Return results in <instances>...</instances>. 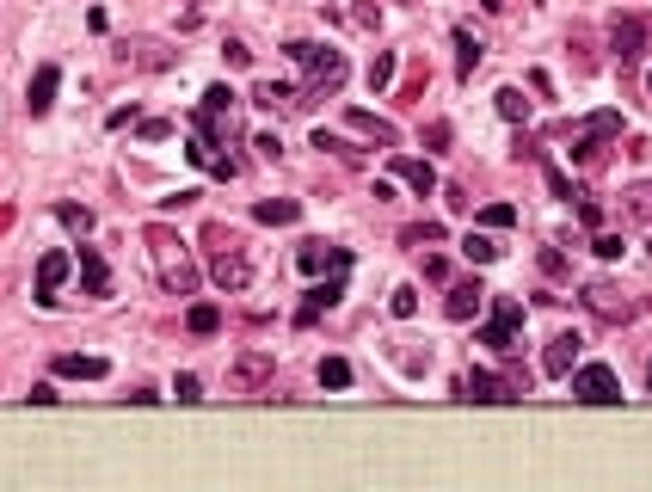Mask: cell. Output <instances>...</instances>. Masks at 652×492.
<instances>
[{
	"mask_svg": "<svg viewBox=\"0 0 652 492\" xmlns=\"http://www.w3.org/2000/svg\"><path fill=\"white\" fill-rule=\"evenodd\" d=\"M499 117H505V123H523V117H529V99H523V87H499Z\"/></svg>",
	"mask_w": 652,
	"mask_h": 492,
	"instance_id": "484cf974",
	"label": "cell"
},
{
	"mask_svg": "<svg viewBox=\"0 0 652 492\" xmlns=\"http://www.w3.org/2000/svg\"><path fill=\"white\" fill-rule=\"evenodd\" d=\"M481 302H486V289H481L474 278H462V283H449L444 314H449V320H474V314H481Z\"/></svg>",
	"mask_w": 652,
	"mask_h": 492,
	"instance_id": "4fadbf2b",
	"label": "cell"
},
{
	"mask_svg": "<svg viewBox=\"0 0 652 492\" xmlns=\"http://www.w3.org/2000/svg\"><path fill=\"white\" fill-rule=\"evenodd\" d=\"M344 265H351V252H344V246H326V241L302 246V271H308V278H320V271H344Z\"/></svg>",
	"mask_w": 652,
	"mask_h": 492,
	"instance_id": "5bb4252c",
	"label": "cell"
},
{
	"mask_svg": "<svg viewBox=\"0 0 652 492\" xmlns=\"http://www.w3.org/2000/svg\"><path fill=\"white\" fill-rule=\"evenodd\" d=\"M271 376H277V357L271 351H241V357H234V369H228V387H234V394H259Z\"/></svg>",
	"mask_w": 652,
	"mask_h": 492,
	"instance_id": "5b68a950",
	"label": "cell"
},
{
	"mask_svg": "<svg viewBox=\"0 0 652 492\" xmlns=\"http://www.w3.org/2000/svg\"><path fill=\"white\" fill-rule=\"evenodd\" d=\"M253 105L259 111H289L296 105V93H289L283 80H259V87H253Z\"/></svg>",
	"mask_w": 652,
	"mask_h": 492,
	"instance_id": "603a6c76",
	"label": "cell"
},
{
	"mask_svg": "<svg viewBox=\"0 0 652 492\" xmlns=\"http://www.w3.org/2000/svg\"><path fill=\"white\" fill-rule=\"evenodd\" d=\"M222 56H228V68H246V62H253V50H246L241 37H228V43H222Z\"/></svg>",
	"mask_w": 652,
	"mask_h": 492,
	"instance_id": "e575fe53",
	"label": "cell"
},
{
	"mask_svg": "<svg viewBox=\"0 0 652 492\" xmlns=\"http://www.w3.org/2000/svg\"><path fill=\"white\" fill-rule=\"evenodd\" d=\"M628 215H634V222H652V185H634V191H628Z\"/></svg>",
	"mask_w": 652,
	"mask_h": 492,
	"instance_id": "1f68e13d",
	"label": "cell"
},
{
	"mask_svg": "<svg viewBox=\"0 0 652 492\" xmlns=\"http://www.w3.org/2000/svg\"><path fill=\"white\" fill-rule=\"evenodd\" d=\"M425 141H431V148H449V123H444V117H437V123L425 130Z\"/></svg>",
	"mask_w": 652,
	"mask_h": 492,
	"instance_id": "ab89813d",
	"label": "cell"
},
{
	"mask_svg": "<svg viewBox=\"0 0 652 492\" xmlns=\"http://www.w3.org/2000/svg\"><path fill=\"white\" fill-rule=\"evenodd\" d=\"M172 394L191 406V400H204V382H197V376H179V382H172Z\"/></svg>",
	"mask_w": 652,
	"mask_h": 492,
	"instance_id": "d590c367",
	"label": "cell"
},
{
	"mask_svg": "<svg viewBox=\"0 0 652 492\" xmlns=\"http://www.w3.org/2000/svg\"><path fill=\"white\" fill-rule=\"evenodd\" d=\"M394 87V50H376V62H370V93H388Z\"/></svg>",
	"mask_w": 652,
	"mask_h": 492,
	"instance_id": "f1b7e54d",
	"label": "cell"
},
{
	"mask_svg": "<svg viewBox=\"0 0 652 492\" xmlns=\"http://www.w3.org/2000/svg\"><path fill=\"white\" fill-rule=\"evenodd\" d=\"M209 278L222 283V289H246V278H253V265H246L241 241H228L222 252H216V265H209Z\"/></svg>",
	"mask_w": 652,
	"mask_h": 492,
	"instance_id": "ba28073f",
	"label": "cell"
},
{
	"mask_svg": "<svg viewBox=\"0 0 652 492\" xmlns=\"http://www.w3.org/2000/svg\"><path fill=\"white\" fill-rule=\"evenodd\" d=\"M394 178L412 185L418 197H431V191H437V167H431V160H407V154H400V160H394Z\"/></svg>",
	"mask_w": 652,
	"mask_h": 492,
	"instance_id": "e0dca14e",
	"label": "cell"
},
{
	"mask_svg": "<svg viewBox=\"0 0 652 492\" xmlns=\"http://www.w3.org/2000/svg\"><path fill=\"white\" fill-rule=\"evenodd\" d=\"M56 222H62L69 234H93V210H87V204H56Z\"/></svg>",
	"mask_w": 652,
	"mask_h": 492,
	"instance_id": "4316f807",
	"label": "cell"
},
{
	"mask_svg": "<svg viewBox=\"0 0 652 492\" xmlns=\"http://www.w3.org/2000/svg\"><path fill=\"white\" fill-rule=\"evenodd\" d=\"M517 333H523V302H517V296H492V320L481 326V345L517 351Z\"/></svg>",
	"mask_w": 652,
	"mask_h": 492,
	"instance_id": "277c9868",
	"label": "cell"
},
{
	"mask_svg": "<svg viewBox=\"0 0 652 492\" xmlns=\"http://www.w3.org/2000/svg\"><path fill=\"white\" fill-rule=\"evenodd\" d=\"M573 400H584V406H616L621 400V376L610 369V363H573Z\"/></svg>",
	"mask_w": 652,
	"mask_h": 492,
	"instance_id": "3957f363",
	"label": "cell"
},
{
	"mask_svg": "<svg viewBox=\"0 0 652 492\" xmlns=\"http://www.w3.org/2000/svg\"><path fill=\"white\" fill-rule=\"evenodd\" d=\"M283 56L308 68V93H339L344 74H351V68H344V56L333 50V43H308V37H296V43H283Z\"/></svg>",
	"mask_w": 652,
	"mask_h": 492,
	"instance_id": "7a4b0ae2",
	"label": "cell"
},
{
	"mask_svg": "<svg viewBox=\"0 0 652 492\" xmlns=\"http://www.w3.org/2000/svg\"><path fill=\"white\" fill-rule=\"evenodd\" d=\"M344 123H351L357 136H376L381 148H394V141H400V130H394L388 117H376V111H363V105H351V111H344Z\"/></svg>",
	"mask_w": 652,
	"mask_h": 492,
	"instance_id": "9a60e30c",
	"label": "cell"
},
{
	"mask_svg": "<svg viewBox=\"0 0 652 492\" xmlns=\"http://www.w3.org/2000/svg\"><path fill=\"white\" fill-rule=\"evenodd\" d=\"M542 178H548V191H554V197H566V204H573V197H579V191H573V178L560 173V167H554V160H542Z\"/></svg>",
	"mask_w": 652,
	"mask_h": 492,
	"instance_id": "4dcf8cb0",
	"label": "cell"
},
{
	"mask_svg": "<svg viewBox=\"0 0 652 492\" xmlns=\"http://www.w3.org/2000/svg\"><path fill=\"white\" fill-rule=\"evenodd\" d=\"M462 252H468L474 265H492V259H499V241H492V228H468V241H462Z\"/></svg>",
	"mask_w": 652,
	"mask_h": 492,
	"instance_id": "d4e9b609",
	"label": "cell"
},
{
	"mask_svg": "<svg viewBox=\"0 0 652 492\" xmlns=\"http://www.w3.org/2000/svg\"><path fill=\"white\" fill-rule=\"evenodd\" d=\"M647 93H652V74H647Z\"/></svg>",
	"mask_w": 652,
	"mask_h": 492,
	"instance_id": "b9f144b4",
	"label": "cell"
},
{
	"mask_svg": "<svg viewBox=\"0 0 652 492\" xmlns=\"http://www.w3.org/2000/svg\"><path fill=\"white\" fill-rule=\"evenodd\" d=\"M388 314H394V320H412V314H418V289H412V283H400V289L388 296Z\"/></svg>",
	"mask_w": 652,
	"mask_h": 492,
	"instance_id": "f546056e",
	"label": "cell"
},
{
	"mask_svg": "<svg viewBox=\"0 0 652 492\" xmlns=\"http://www.w3.org/2000/svg\"><path fill=\"white\" fill-rule=\"evenodd\" d=\"M579 333H554L548 351H542V376H573V363H579Z\"/></svg>",
	"mask_w": 652,
	"mask_h": 492,
	"instance_id": "9c48e42d",
	"label": "cell"
},
{
	"mask_svg": "<svg viewBox=\"0 0 652 492\" xmlns=\"http://www.w3.org/2000/svg\"><path fill=\"white\" fill-rule=\"evenodd\" d=\"M640 37H647L640 19H616V25H610V50H616V62H634V56H640Z\"/></svg>",
	"mask_w": 652,
	"mask_h": 492,
	"instance_id": "ac0fdd59",
	"label": "cell"
},
{
	"mask_svg": "<svg viewBox=\"0 0 652 492\" xmlns=\"http://www.w3.org/2000/svg\"><path fill=\"white\" fill-rule=\"evenodd\" d=\"M314 376H320V387H351V363H344V357H320Z\"/></svg>",
	"mask_w": 652,
	"mask_h": 492,
	"instance_id": "83f0119b",
	"label": "cell"
},
{
	"mask_svg": "<svg viewBox=\"0 0 652 492\" xmlns=\"http://www.w3.org/2000/svg\"><path fill=\"white\" fill-rule=\"evenodd\" d=\"M56 87H62V68H56V62H43V68L32 74V87H25V111L43 117V111L56 105Z\"/></svg>",
	"mask_w": 652,
	"mask_h": 492,
	"instance_id": "30bf717a",
	"label": "cell"
},
{
	"mask_svg": "<svg viewBox=\"0 0 652 492\" xmlns=\"http://www.w3.org/2000/svg\"><path fill=\"white\" fill-rule=\"evenodd\" d=\"M523 387L505 382V376H492V369H468L462 376V400H481V406H499V400H517Z\"/></svg>",
	"mask_w": 652,
	"mask_h": 492,
	"instance_id": "8992f818",
	"label": "cell"
},
{
	"mask_svg": "<svg viewBox=\"0 0 652 492\" xmlns=\"http://www.w3.org/2000/svg\"><path fill=\"white\" fill-rule=\"evenodd\" d=\"M74 265H80V283H87V296H111V271H105L99 246H80V252H74Z\"/></svg>",
	"mask_w": 652,
	"mask_h": 492,
	"instance_id": "2e32d148",
	"label": "cell"
},
{
	"mask_svg": "<svg viewBox=\"0 0 652 492\" xmlns=\"http://www.w3.org/2000/svg\"><path fill=\"white\" fill-rule=\"evenodd\" d=\"M69 252H43V259H37V302H43V308H50V302H56V289H62V278H69Z\"/></svg>",
	"mask_w": 652,
	"mask_h": 492,
	"instance_id": "7c38bea8",
	"label": "cell"
},
{
	"mask_svg": "<svg viewBox=\"0 0 652 492\" xmlns=\"http://www.w3.org/2000/svg\"><path fill=\"white\" fill-rule=\"evenodd\" d=\"M573 136L591 141V148H597V141H610V136H621V111H597V117H584Z\"/></svg>",
	"mask_w": 652,
	"mask_h": 492,
	"instance_id": "ffe728a7",
	"label": "cell"
},
{
	"mask_svg": "<svg viewBox=\"0 0 652 492\" xmlns=\"http://www.w3.org/2000/svg\"><path fill=\"white\" fill-rule=\"evenodd\" d=\"M400 241L407 246H431V241H444V228H437V222H418V228H407Z\"/></svg>",
	"mask_w": 652,
	"mask_h": 492,
	"instance_id": "836d02e7",
	"label": "cell"
},
{
	"mask_svg": "<svg viewBox=\"0 0 652 492\" xmlns=\"http://www.w3.org/2000/svg\"><path fill=\"white\" fill-rule=\"evenodd\" d=\"M339 296H344V271H333L326 283H314L308 296H302V308H296V326H314V320L326 314V308H333Z\"/></svg>",
	"mask_w": 652,
	"mask_h": 492,
	"instance_id": "52a82bcc",
	"label": "cell"
},
{
	"mask_svg": "<svg viewBox=\"0 0 652 492\" xmlns=\"http://www.w3.org/2000/svg\"><path fill=\"white\" fill-rule=\"evenodd\" d=\"M161 136H172V123L167 117H148V123H142V141H161Z\"/></svg>",
	"mask_w": 652,
	"mask_h": 492,
	"instance_id": "f35d334b",
	"label": "cell"
},
{
	"mask_svg": "<svg viewBox=\"0 0 652 492\" xmlns=\"http://www.w3.org/2000/svg\"><path fill=\"white\" fill-rule=\"evenodd\" d=\"M591 252H597V259H621V234H597Z\"/></svg>",
	"mask_w": 652,
	"mask_h": 492,
	"instance_id": "8d00e7d4",
	"label": "cell"
},
{
	"mask_svg": "<svg viewBox=\"0 0 652 492\" xmlns=\"http://www.w3.org/2000/svg\"><path fill=\"white\" fill-rule=\"evenodd\" d=\"M481 6H486V13H505V6H511V0H481Z\"/></svg>",
	"mask_w": 652,
	"mask_h": 492,
	"instance_id": "60d3db41",
	"label": "cell"
},
{
	"mask_svg": "<svg viewBox=\"0 0 652 492\" xmlns=\"http://www.w3.org/2000/svg\"><path fill=\"white\" fill-rule=\"evenodd\" d=\"M584 308H591L597 320H610V326H616V320H628V302H621L616 283H584Z\"/></svg>",
	"mask_w": 652,
	"mask_h": 492,
	"instance_id": "8fae6325",
	"label": "cell"
},
{
	"mask_svg": "<svg viewBox=\"0 0 652 492\" xmlns=\"http://www.w3.org/2000/svg\"><path fill=\"white\" fill-rule=\"evenodd\" d=\"M185 326H191L197 339H216V333H222V308H216V302H191V308H185Z\"/></svg>",
	"mask_w": 652,
	"mask_h": 492,
	"instance_id": "7402d4cb",
	"label": "cell"
},
{
	"mask_svg": "<svg viewBox=\"0 0 652 492\" xmlns=\"http://www.w3.org/2000/svg\"><path fill=\"white\" fill-rule=\"evenodd\" d=\"M481 56H486V43H481V37H474V32H455V74H462V80H474Z\"/></svg>",
	"mask_w": 652,
	"mask_h": 492,
	"instance_id": "44dd1931",
	"label": "cell"
},
{
	"mask_svg": "<svg viewBox=\"0 0 652 492\" xmlns=\"http://www.w3.org/2000/svg\"><path fill=\"white\" fill-rule=\"evenodd\" d=\"M573 210H579V222H584V228H597V222H603V210H597V204H591L584 191H579V204H573Z\"/></svg>",
	"mask_w": 652,
	"mask_h": 492,
	"instance_id": "74e56055",
	"label": "cell"
},
{
	"mask_svg": "<svg viewBox=\"0 0 652 492\" xmlns=\"http://www.w3.org/2000/svg\"><path fill=\"white\" fill-rule=\"evenodd\" d=\"M511 222H517L511 204H486V210H481V228H511Z\"/></svg>",
	"mask_w": 652,
	"mask_h": 492,
	"instance_id": "d6a6232c",
	"label": "cell"
},
{
	"mask_svg": "<svg viewBox=\"0 0 652 492\" xmlns=\"http://www.w3.org/2000/svg\"><path fill=\"white\" fill-rule=\"evenodd\" d=\"M148 259H154V278L167 283L172 296H191V289H197V265H191L185 241H172L167 228H148Z\"/></svg>",
	"mask_w": 652,
	"mask_h": 492,
	"instance_id": "6da1fadb",
	"label": "cell"
},
{
	"mask_svg": "<svg viewBox=\"0 0 652 492\" xmlns=\"http://www.w3.org/2000/svg\"><path fill=\"white\" fill-rule=\"evenodd\" d=\"M56 376H80V382H99V376H111V363H105V357L62 351V357H56Z\"/></svg>",
	"mask_w": 652,
	"mask_h": 492,
	"instance_id": "d6986e66",
	"label": "cell"
},
{
	"mask_svg": "<svg viewBox=\"0 0 652 492\" xmlns=\"http://www.w3.org/2000/svg\"><path fill=\"white\" fill-rule=\"evenodd\" d=\"M253 215H259V222H277V228H289V222L302 215V204H296V197H265V204H253Z\"/></svg>",
	"mask_w": 652,
	"mask_h": 492,
	"instance_id": "cb8c5ba5",
	"label": "cell"
}]
</instances>
